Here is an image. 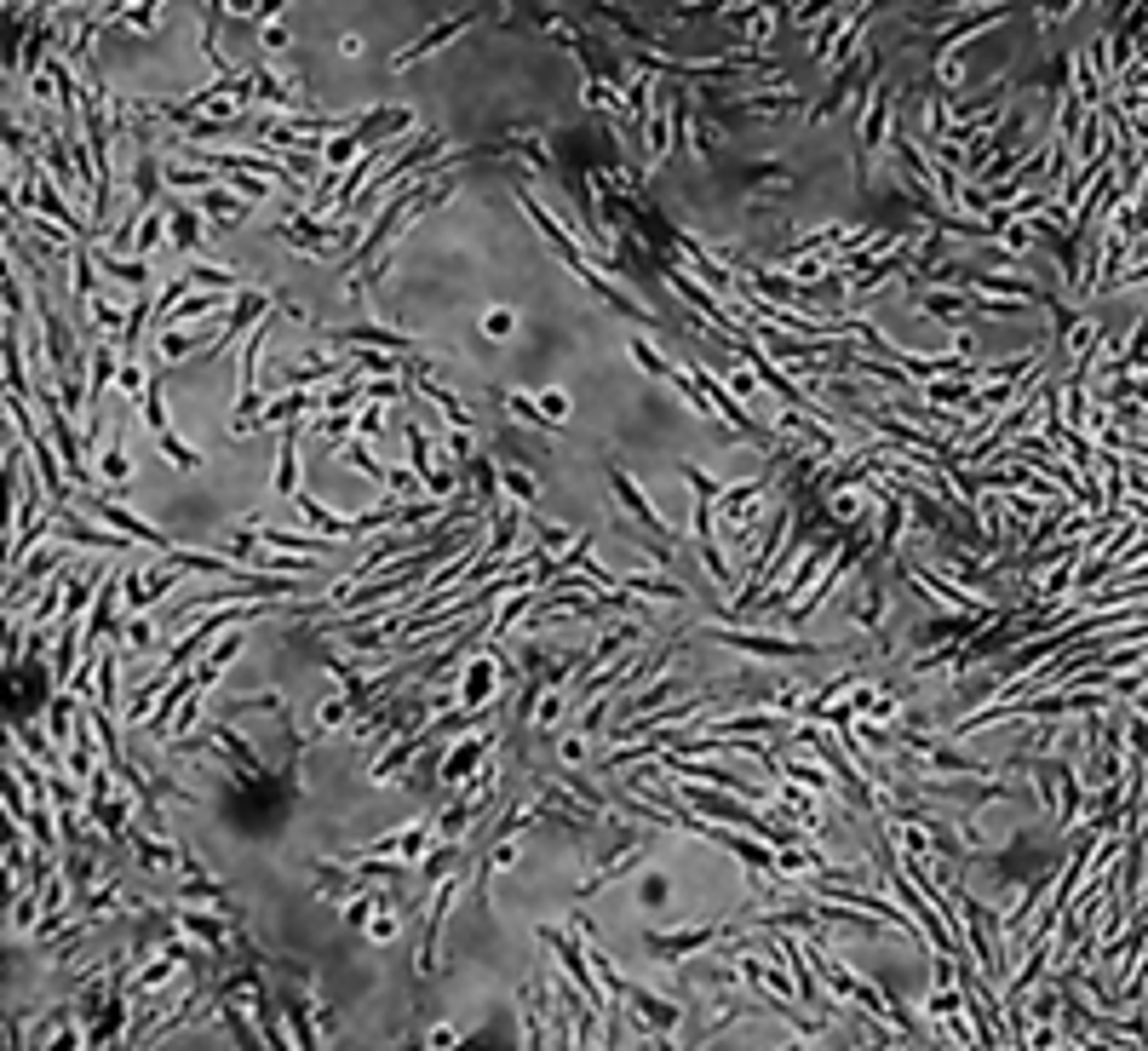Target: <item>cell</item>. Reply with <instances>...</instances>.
Instances as JSON below:
<instances>
[{
    "instance_id": "18",
    "label": "cell",
    "mask_w": 1148,
    "mask_h": 1051,
    "mask_svg": "<svg viewBox=\"0 0 1148 1051\" xmlns=\"http://www.w3.org/2000/svg\"><path fill=\"white\" fill-rule=\"evenodd\" d=\"M155 448L167 454V466H178V471H201V448H190V443H178L172 431H161L155 437Z\"/></svg>"
},
{
    "instance_id": "7",
    "label": "cell",
    "mask_w": 1148,
    "mask_h": 1051,
    "mask_svg": "<svg viewBox=\"0 0 1148 1051\" xmlns=\"http://www.w3.org/2000/svg\"><path fill=\"white\" fill-rule=\"evenodd\" d=\"M425 747H431L425 724H420V730H402V742H391V747H385V753H379V759L368 765V782H391V776H397V770H402V765H408L414 753H425Z\"/></svg>"
},
{
    "instance_id": "28",
    "label": "cell",
    "mask_w": 1148,
    "mask_h": 1051,
    "mask_svg": "<svg viewBox=\"0 0 1148 1051\" xmlns=\"http://www.w3.org/2000/svg\"><path fill=\"white\" fill-rule=\"evenodd\" d=\"M374 908H379V902H374V897H356V902H351V908H345V925H356V931H362V925H368V914H374Z\"/></svg>"
},
{
    "instance_id": "9",
    "label": "cell",
    "mask_w": 1148,
    "mask_h": 1051,
    "mask_svg": "<svg viewBox=\"0 0 1148 1051\" xmlns=\"http://www.w3.org/2000/svg\"><path fill=\"white\" fill-rule=\"evenodd\" d=\"M293 506H299V517H305L310 529H322L328 540H356V517H333V512H328L316 494H305V489H299V494H293Z\"/></svg>"
},
{
    "instance_id": "26",
    "label": "cell",
    "mask_w": 1148,
    "mask_h": 1051,
    "mask_svg": "<svg viewBox=\"0 0 1148 1051\" xmlns=\"http://www.w3.org/2000/svg\"><path fill=\"white\" fill-rule=\"evenodd\" d=\"M512 328H517L512 310H489V316H483V333H489V339H512Z\"/></svg>"
},
{
    "instance_id": "6",
    "label": "cell",
    "mask_w": 1148,
    "mask_h": 1051,
    "mask_svg": "<svg viewBox=\"0 0 1148 1051\" xmlns=\"http://www.w3.org/2000/svg\"><path fill=\"white\" fill-rule=\"evenodd\" d=\"M500 753V730H483V736H471V742H460L448 759H443V770H437V782L443 788H460V782H471V770L477 765H489Z\"/></svg>"
},
{
    "instance_id": "25",
    "label": "cell",
    "mask_w": 1148,
    "mask_h": 1051,
    "mask_svg": "<svg viewBox=\"0 0 1148 1051\" xmlns=\"http://www.w3.org/2000/svg\"><path fill=\"white\" fill-rule=\"evenodd\" d=\"M103 270H109L115 282H132L138 293H144V282H149V270H144V264H121V259H103Z\"/></svg>"
},
{
    "instance_id": "10",
    "label": "cell",
    "mask_w": 1148,
    "mask_h": 1051,
    "mask_svg": "<svg viewBox=\"0 0 1148 1051\" xmlns=\"http://www.w3.org/2000/svg\"><path fill=\"white\" fill-rule=\"evenodd\" d=\"M643 857H649V839H631V845H626V851H620L614 862H603V868H597V874H591V880L580 885V897H597V891H608L614 880H626L631 868H643Z\"/></svg>"
},
{
    "instance_id": "16",
    "label": "cell",
    "mask_w": 1148,
    "mask_h": 1051,
    "mask_svg": "<svg viewBox=\"0 0 1148 1051\" xmlns=\"http://www.w3.org/2000/svg\"><path fill=\"white\" fill-rule=\"evenodd\" d=\"M620 586L637 592V598H666V604H683V598H689V592H683L677 581H666V575H620Z\"/></svg>"
},
{
    "instance_id": "29",
    "label": "cell",
    "mask_w": 1148,
    "mask_h": 1051,
    "mask_svg": "<svg viewBox=\"0 0 1148 1051\" xmlns=\"http://www.w3.org/2000/svg\"><path fill=\"white\" fill-rule=\"evenodd\" d=\"M540 408H546L552 420H563V414H569V397H563V391H546V397H540Z\"/></svg>"
},
{
    "instance_id": "17",
    "label": "cell",
    "mask_w": 1148,
    "mask_h": 1051,
    "mask_svg": "<svg viewBox=\"0 0 1148 1051\" xmlns=\"http://www.w3.org/2000/svg\"><path fill=\"white\" fill-rule=\"evenodd\" d=\"M201 339H207V328H195V333H184V328H161V356H167V362H178V356L201 351Z\"/></svg>"
},
{
    "instance_id": "21",
    "label": "cell",
    "mask_w": 1148,
    "mask_h": 1051,
    "mask_svg": "<svg viewBox=\"0 0 1148 1051\" xmlns=\"http://www.w3.org/2000/svg\"><path fill=\"white\" fill-rule=\"evenodd\" d=\"M631 362H643V374H654V379H672V374H677V368H672L654 345H643V339H631Z\"/></svg>"
},
{
    "instance_id": "14",
    "label": "cell",
    "mask_w": 1148,
    "mask_h": 1051,
    "mask_svg": "<svg viewBox=\"0 0 1148 1051\" xmlns=\"http://www.w3.org/2000/svg\"><path fill=\"white\" fill-rule=\"evenodd\" d=\"M98 477L109 483V489H121L126 477H132V454H126V431H115V443L98 454Z\"/></svg>"
},
{
    "instance_id": "5",
    "label": "cell",
    "mask_w": 1148,
    "mask_h": 1051,
    "mask_svg": "<svg viewBox=\"0 0 1148 1051\" xmlns=\"http://www.w3.org/2000/svg\"><path fill=\"white\" fill-rule=\"evenodd\" d=\"M466 891V874H443L437 880V897H431V920H425V948H420V971L431 977L437 971V960H443V920H448V908H454V897Z\"/></svg>"
},
{
    "instance_id": "20",
    "label": "cell",
    "mask_w": 1148,
    "mask_h": 1051,
    "mask_svg": "<svg viewBox=\"0 0 1148 1051\" xmlns=\"http://www.w3.org/2000/svg\"><path fill=\"white\" fill-rule=\"evenodd\" d=\"M677 477H683V483H689V489H695V500H706V506H718V494H723V489H718V483H712V477H706V471H700V466H689V460H677Z\"/></svg>"
},
{
    "instance_id": "15",
    "label": "cell",
    "mask_w": 1148,
    "mask_h": 1051,
    "mask_svg": "<svg viewBox=\"0 0 1148 1051\" xmlns=\"http://www.w3.org/2000/svg\"><path fill=\"white\" fill-rule=\"evenodd\" d=\"M339 454H345V466H351V471H368L374 483H385V477H391V466H385V460L374 454V443H368L362 431H356V437H351V443H345Z\"/></svg>"
},
{
    "instance_id": "23",
    "label": "cell",
    "mask_w": 1148,
    "mask_h": 1051,
    "mask_svg": "<svg viewBox=\"0 0 1148 1051\" xmlns=\"http://www.w3.org/2000/svg\"><path fill=\"white\" fill-rule=\"evenodd\" d=\"M558 765H563V770H580V765H585V730H574V736L558 742Z\"/></svg>"
},
{
    "instance_id": "27",
    "label": "cell",
    "mask_w": 1148,
    "mask_h": 1051,
    "mask_svg": "<svg viewBox=\"0 0 1148 1051\" xmlns=\"http://www.w3.org/2000/svg\"><path fill=\"white\" fill-rule=\"evenodd\" d=\"M535 540L558 558V546H569V529H558V523H535Z\"/></svg>"
},
{
    "instance_id": "12",
    "label": "cell",
    "mask_w": 1148,
    "mask_h": 1051,
    "mask_svg": "<svg viewBox=\"0 0 1148 1051\" xmlns=\"http://www.w3.org/2000/svg\"><path fill=\"white\" fill-rule=\"evenodd\" d=\"M494 402H500L506 414H517L523 425H535V431H558V420L540 408V397H523V391H494Z\"/></svg>"
},
{
    "instance_id": "2",
    "label": "cell",
    "mask_w": 1148,
    "mask_h": 1051,
    "mask_svg": "<svg viewBox=\"0 0 1148 1051\" xmlns=\"http://www.w3.org/2000/svg\"><path fill=\"white\" fill-rule=\"evenodd\" d=\"M718 943H729V920L723 925H689V931H643V954L654 966H677V960H689L700 948H718Z\"/></svg>"
},
{
    "instance_id": "11",
    "label": "cell",
    "mask_w": 1148,
    "mask_h": 1051,
    "mask_svg": "<svg viewBox=\"0 0 1148 1051\" xmlns=\"http://www.w3.org/2000/svg\"><path fill=\"white\" fill-rule=\"evenodd\" d=\"M178 925L195 937V943H207L213 954H224L230 948V925L218 920V914H201V908H178Z\"/></svg>"
},
{
    "instance_id": "4",
    "label": "cell",
    "mask_w": 1148,
    "mask_h": 1051,
    "mask_svg": "<svg viewBox=\"0 0 1148 1051\" xmlns=\"http://www.w3.org/2000/svg\"><path fill=\"white\" fill-rule=\"evenodd\" d=\"M608 489H614V500H620V506H626V512H631V517H637V523H643L654 540H666V546H677V540H683V535H677V529H672V523L654 512V500H649V494L631 483V471H626L620 460H608Z\"/></svg>"
},
{
    "instance_id": "24",
    "label": "cell",
    "mask_w": 1148,
    "mask_h": 1051,
    "mask_svg": "<svg viewBox=\"0 0 1148 1051\" xmlns=\"http://www.w3.org/2000/svg\"><path fill=\"white\" fill-rule=\"evenodd\" d=\"M356 431L374 443V437L385 431V402H368V408H356Z\"/></svg>"
},
{
    "instance_id": "1",
    "label": "cell",
    "mask_w": 1148,
    "mask_h": 1051,
    "mask_svg": "<svg viewBox=\"0 0 1148 1051\" xmlns=\"http://www.w3.org/2000/svg\"><path fill=\"white\" fill-rule=\"evenodd\" d=\"M700 644H723L735 655H758V661H815L821 644H804V638H769V632H746L741 621L729 627H695Z\"/></svg>"
},
{
    "instance_id": "3",
    "label": "cell",
    "mask_w": 1148,
    "mask_h": 1051,
    "mask_svg": "<svg viewBox=\"0 0 1148 1051\" xmlns=\"http://www.w3.org/2000/svg\"><path fill=\"white\" fill-rule=\"evenodd\" d=\"M80 512H86V517H103V523H109V529H121V535H132V540H144V546H149V552H172V540H167V535H161V529H155V523H144V517H138V512H126V506H121V500H115V494H109V489H98V494H86V500H80Z\"/></svg>"
},
{
    "instance_id": "19",
    "label": "cell",
    "mask_w": 1148,
    "mask_h": 1051,
    "mask_svg": "<svg viewBox=\"0 0 1148 1051\" xmlns=\"http://www.w3.org/2000/svg\"><path fill=\"white\" fill-rule=\"evenodd\" d=\"M115 644H126V650L149 655V650H155V621H149V615H132V621L121 627V638H115Z\"/></svg>"
},
{
    "instance_id": "8",
    "label": "cell",
    "mask_w": 1148,
    "mask_h": 1051,
    "mask_svg": "<svg viewBox=\"0 0 1148 1051\" xmlns=\"http://www.w3.org/2000/svg\"><path fill=\"white\" fill-rule=\"evenodd\" d=\"M299 443H305V431H299V425H282V460H276V477H270L276 500H293V494H299Z\"/></svg>"
},
{
    "instance_id": "13",
    "label": "cell",
    "mask_w": 1148,
    "mask_h": 1051,
    "mask_svg": "<svg viewBox=\"0 0 1148 1051\" xmlns=\"http://www.w3.org/2000/svg\"><path fill=\"white\" fill-rule=\"evenodd\" d=\"M500 489H506L517 506H535V500H540V483H535V471H529L523 460H506V454H500Z\"/></svg>"
},
{
    "instance_id": "22",
    "label": "cell",
    "mask_w": 1148,
    "mask_h": 1051,
    "mask_svg": "<svg viewBox=\"0 0 1148 1051\" xmlns=\"http://www.w3.org/2000/svg\"><path fill=\"white\" fill-rule=\"evenodd\" d=\"M213 310H224V293H207V299H184L167 322H184V316H213Z\"/></svg>"
}]
</instances>
